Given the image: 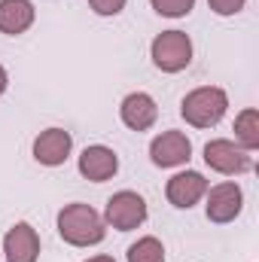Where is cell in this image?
I'll use <instances>...</instances> for the list:
<instances>
[{
    "mask_svg": "<svg viewBox=\"0 0 259 262\" xmlns=\"http://www.w3.org/2000/svg\"><path fill=\"white\" fill-rule=\"evenodd\" d=\"M116 171H119V159H116V152H113L110 146L95 143V146H85V149H82V156H79V174H82L85 180L104 183V180H110Z\"/></svg>",
    "mask_w": 259,
    "mask_h": 262,
    "instance_id": "obj_9",
    "label": "cell"
},
{
    "mask_svg": "<svg viewBox=\"0 0 259 262\" xmlns=\"http://www.w3.org/2000/svg\"><path fill=\"white\" fill-rule=\"evenodd\" d=\"M226 110H229V95L223 92V89H217V85H201V89H195L189 92L186 98H183V104H180V116L195 125V128H210V125H217L223 116H226Z\"/></svg>",
    "mask_w": 259,
    "mask_h": 262,
    "instance_id": "obj_2",
    "label": "cell"
},
{
    "mask_svg": "<svg viewBox=\"0 0 259 262\" xmlns=\"http://www.w3.org/2000/svg\"><path fill=\"white\" fill-rule=\"evenodd\" d=\"M128 262H165V247L159 238L146 235L128 247Z\"/></svg>",
    "mask_w": 259,
    "mask_h": 262,
    "instance_id": "obj_15",
    "label": "cell"
},
{
    "mask_svg": "<svg viewBox=\"0 0 259 262\" xmlns=\"http://www.w3.org/2000/svg\"><path fill=\"white\" fill-rule=\"evenodd\" d=\"M119 116H122V122H125L131 131H146V128L156 125L159 107H156V101H153L146 92H131V95L122 98Z\"/></svg>",
    "mask_w": 259,
    "mask_h": 262,
    "instance_id": "obj_11",
    "label": "cell"
},
{
    "mask_svg": "<svg viewBox=\"0 0 259 262\" xmlns=\"http://www.w3.org/2000/svg\"><path fill=\"white\" fill-rule=\"evenodd\" d=\"M104 223H110L116 232H131L137 226L146 223V201L131 192V189H122L107 201V210H104Z\"/></svg>",
    "mask_w": 259,
    "mask_h": 262,
    "instance_id": "obj_4",
    "label": "cell"
},
{
    "mask_svg": "<svg viewBox=\"0 0 259 262\" xmlns=\"http://www.w3.org/2000/svg\"><path fill=\"white\" fill-rule=\"evenodd\" d=\"M34 25V3L31 0H0V34L18 37Z\"/></svg>",
    "mask_w": 259,
    "mask_h": 262,
    "instance_id": "obj_13",
    "label": "cell"
},
{
    "mask_svg": "<svg viewBox=\"0 0 259 262\" xmlns=\"http://www.w3.org/2000/svg\"><path fill=\"white\" fill-rule=\"evenodd\" d=\"M73 149V137L64 128H46L37 140H34V159L46 168H55V165H64L67 156Z\"/></svg>",
    "mask_w": 259,
    "mask_h": 262,
    "instance_id": "obj_8",
    "label": "cell"
},
{
    "mask_svg": "<svg viewBox=\"0 0 259 262\" xmlns=\"http://www.w3.org/2000/svg\"><path fill=\"white\" fill-rule=\"evenodd\" d=\"M235 137H238V146H244L247 152H253L259 146V113L253 107L241 110L238 119H235Z\"/></svg>",
    "mask_w": 259,
    "mask_h": 262,
    "instance_id": "obj_14",
    "label": "cell"
},
{
    "mask_svg": "<svg viewBox=\"0 0 259 262\" xmlns=\"http://www.w3.org/2000/svg\"><path fill=\"white\" fill-rule=\"evenodd\" d=\"M207 192V180L198 174V171H180V174H174L171 180H168V186H165V195L168 201L174 204V207H180V210H189L192 204H198V198Z\"/></svg>",
    "mask_w": 259,
    "mask_h": 262,
    "instance_id": "obj_10",
    "label": "cell"
},
{
    "mask_svg": "<svg viewBox=\"0 0 259 262\" xmlns=\"http://www.w3.org/2000/svg\"><path fill=\"white\" fill-rule=\"evenodd\" d=\"M85 262H116L113 256H92V259H85Z\"/></svg>",
    "mask_w": 259,
    "mask_h": 262,
    "instance_id": "obj_20",
    "label": "cell"
},
{
    "mask_svg": "<svg viewBox=\"0 0 259 262\" xmlns=\"http://www.w3.org/2000/svg\"><path fill=\"white\" fill-rule=\"evenodd\" d=\"M89 6L98 15H119L125 9V0H89Z\"/></svg>",
    "mask_w": 259,
    "mask_h": 262,
    "instance_id": "obj_17",
    "label": "cell"
},
{
    "mask_svg": "<svg viewBox=\"0 0 259 262\" xmlns=\"http://www.w3.org/2000/svg\"><path fill=\"white\" fill-rule=\"evenodd\" d=\"M192 156V143L183 131H162L153 143H149V159L159 168H177L186 165Z\"/></svg>",
    "mask_w": 259,
    "mask_h": 262,
    "instance_id": "obj_6",
    "label": "cell"
},
{
    "mask_svg": "<svg viewBox=\"0 0 259 262\" xmlns=\"http://www.w3.org/2000/svg\"><path fill=\"white\" fill-rule=\"evenodd\" d=\"M149 3L165 18H183V15L192 12V6H195V0H149Z\"/></svg>",
    "mask_w": 259,
    "mask_h": 262,
    "instance_id": "obj_16",
    "label": "cell"
},
{
    "mask_svg": "<svg viewBox=\"0 0 259 262\" xmlns=\"http://www.w3.org/2000/svg\"><path fill=\"white\" fill-rule=\"evenodd\" d=\"M6 262H37L40 256V238L28 223H15L3 238Z\"/></svg>",
    "mask_w": 259,
    "mask_h": 262,
    "instance_id": "obj_12",
    "label": "cell"
},
{
    "mask_svg": "<svg viewBox=\"0 0 259 262\" xmlns=\"http://www.w3.org/2000/svg\"><path fill=\"white\" fill-rule=\"evenodd\" d=\"M241 186L238 183H217L210 192H207V220L210 223H232L238 213H241Z\"/></svg>",
    "mask_w": 259,
    "mask_h": 262,
    "instance_id": "obj_7",
    "label": "cell"
},
{
    "mask_svg": "<svg viewBox=\"0 0 259 262\" xmlns=\"http://www.w3.org/2000/svg\"><path fill=\"white\" fill-rule=\"evenodd\" d=\"M204 162L217 174H244V171L253 168V156L244 146H238L232 140H223V137L204 143Z\"/></svg>",
    "mask_w": 259,
    "mask_h": 262,
    "instance_id": "obj_5",
    "label": "cell"
},
{
    "mask_svg": "<svg viewBox=\"0 0 259 262\" xmlns=\"http://www.w3.org/2000/svg\"><path fill=\"white\" fill-rule=\"evenodd\" d=\"M244 3H247V0H207V6H210L217 15H235V12L244 9Z\"/></svg>",
    "mask_w": 259,
    "mask_h": 262,
    "instance_id": "obj_18",
    "label": "cell"
},
{
    "mask_svg": "<svg viewBox=\"0 0 259 262\" xmlns=\"http://www.w3.org/2000/svg\"><path fill=\"white\" fill-rule=\"evenodd\" d=\"M58 235L64 238L67 244L73 247H92V244H101L107 229H104V216L89 207V204H67L58 213Z\"/></svg>",
    "mask_w": 259,
    "mask_h": 262,
    "instance_id": "obj_1",
    "label": "cell"
},
{
    "mask_svg": "<svg viewBox=\"0 0 259 262\" xmlns=\"http://www.w3.org/2000/svg\"><path fill=\"white\" fill-rule=\"evenodd\" d=\"M153 64L165 73H180L192 61V40L183 31H162L149 46Z\"/></svg>",
    "mask_w": 259,
    "mask_h": 262,
    "instance_id": "obj_3",
    "label": "cell"
},
{
    "mask_svg": "<svg viewBox=\"0 0 259 262\" xmlns=\"http://www.w3.org/2000/svg\"><path fill=\"white\" fill-rule=\"evenodd\" d=\"M6 85H9V76H6V70H3V67H0V95H3V92H6Z\"/></svg>",
    "mask_w": 259,
    "mask_h": 262,
    "instance_id": "obj_19",
    "label": "cell"
}]
</instances>
